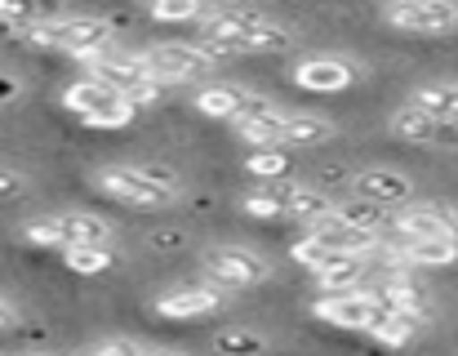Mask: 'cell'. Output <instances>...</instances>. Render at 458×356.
<instances>
[{
	"mask_svg": "<svg viewBox=\"0 0 458 356\" xmlns=\"http://www.w3.org/2000/svg\"><path fill=\"white\" fill-rule=\"evenodd\" d=\"M209 63L214 58H236V54H285L294 45V36L276 22H267L263 13H236V9H223V13H209L200 22V40H196Z\"/></svg>",
	"mask_w": 458,
	"mask_h": 356,
	"instance_id": "cell-1",
	"label": "cell"
},
{
	"mask_svg": "<svg viewBox=\"0 0 458 356\" xmlns=\"http://www.w3.org/2000/svg\"><path fill=\"white\" fill-rule=\"evenodd\" d=\"M22 40H31L40 49H63V54L89 63L112 45V22H103V18H54L49 22L45 18V22L22 27Z\"/></svg>",
	"mask_w": 458,
	"mask_h": 356,
	"instance_id": "cell-2",
	"label": "cell"
},
{
	"mask_svg": "<svg viewBox=\"0 0 458 356\" xmlns=\"http://www.w3.org/2000/svg\"><path fill=\"white\" fill-rule=\"evenodd\" d=\"M63 107H67L72 116H81L85 125H94V130H121V125H130L134 112H139L121 89H112V85L98 81V76H81L76 85H67V89H63Z\"/></svg>",
	"mask_w": 458,
	"mask_h": 356,
	"instance_id": "cell-3",
	"label": "cell"
},
{
	"mask_svg": "<svg viewBox=\"0 0 458 356\" xmlns=\"http://www.w3.org/2000/svg\"><path fill=\"white\" fill-rule=\"evenodd\" d=\"M89 76H98V81H107L112 89H121L134 107L156 103V98H160V89H165L152 72H148L143 54H139V58H130V54H121L116 45H107L98 58H89Z\"/></svg>",
	"mask_w": 458,
	"mask_h": 356,
	"instance_id": "cell-4",
	"label": "cell"
},
{
	"mask_svg": "<svg viewBox=\"0 0 458 356\" xmlns=\"http://www.w3.org/2000/svg\"><path fill=\"white\" fill-rule=\"evenodd\" d=\"M200 267L223 290H254V285H263L272 276V263L259 250H250V245H209L200 254Z\"/></svg>",
	"mask_w": 458,
	"mask_h": 356,
	"instance_id": "cell-5",
	"label": "cell"
},
{
	"mask_svg": "<svg viewBox=\"0 0 458 356\" xmlns=\"http://www.w3.org/2000/svg\"><path fill=\"white\" fill-rule=\"evenodd\" d=\"M325 326H334V330H352V335H369L383 317H387V308L378 303V294L374 290H334V294H320L316 299V308H311Z\"/></svg>",
	"mask_w": 458,
	"mask_h": 356,
	"instance_id": "cell-6",
	"label": "cell"
},
{
	"mask_svg": "<svg viewBox=\"0 0 458 356\" xmlns=\"http://www.w3.org/2000/svg\"><path fill=\"white\" fill-rule=\"evenodd\" d=\"M94 187L107 191L112 200H125V205H139V209H165L178 191L156 182L148 174V165H107L94 174Z\"/></svg>",
	"mask_w": 458,
	"mask_h": 356,
	"instance_id": "cell-7",
	"label": "cell"
},
{
	"mask_svg": "<svg viewBox=\"0 0 458 356\" xmlns=\"http://www.w3.org/2000/svg\"><path fill=\"white\" fill-rule=\"evenodd\" d=\"M387 232H396L401 241H441V236L458 241V214L437 200H405L387 218Z\"/></svg>",
	"mask_w": 458,
	"mask_h": 356,
	"instance_id": "cell-8",
	"label": "cell"
},
{
	"mask_svg": "<svg viewBox=\"0 0 458 356\" xmlns=\"http://www.w3.org/2000/svg\"><path fill=\"white\" fill-rule=\"evenodd\" d=\"M383 22L410 36H441L458 27V4L454 0H387Z\"/></svg>",
	"mask_w": 458,
	"mask_h": 356,
	"instance_id": "cell-9",
	"label": "cell"
},
{
	"mask_svg": "<svg viewBox=\"0 0 458 356\" xmlns=\"http://www.w3.org/2000/svg\"><path fill=\"white\" fill-rule=\"evenodd\" d=\"M143 63H148V72H152L160 85H191V81H200L214 63H209V54L200 49V45H187V40H169V45H156L143 54Z\"/></svg>",
	"mask_w": 458,
	"mask_h": 356,
	"instance_id": "cell-10",
	"label": "cell"
},
{
	"mask_svg": "<svg viewBox=\"0 0 458 356\" xmlns=\"http://www.w3.org/2000/svg\"><path fill=\"white\" fill-rule=\"evenodd\" d=\"M259 191H263L281 214L299 218L307 227L334 214V200H329L325 191H316V187H307V182H294V178H259Z\"/></svg>",
	"mask_w": 458,
	"mask_h": 356,
	"instance_id": "cell-11",
	"label": "cell"
},
{
	"mask_svg": "<svg viewBox=\"0 0 458 356\" xmlns=\"http://www.w3.org/2000/svg\"><path fill=\"white\" fill-rule=\"evenodd\" d=\"M227 308V290L223 285H182L156 299V317L165 321H200Z\"/></svg>",
	"mask_w": 458,
	"mask_h": 356,
	"instance_id": "cell-12",
	"label": "cell"
},
{
	"mask_svg": "<svg viewBox=\"0 0 458 356\" xmlns=\"http://www.w3.org/2000/svg\"><path fill=\"white\" fill-rule=\"evenodd\" d=\"M281 121H285V112H281L276 103L250 94L245 107L232 116V130H236L241 143H254V148H281Z\"/></svg>",
	"mask_w": 458,
	"mask_h": 356,
	"instance_id": "cell-13",
	"label": "cell"
},
{
	"mask_svg": "<svg viewBox=\"0 0 458 356\" xmlns=\"http://www.w3.org/2000/svg\"><path fill=\"white\" fill-rule=\"evenodd\" d=\"M356 81H360V63H352V58H329L325 54V58H303L294 67V85L311 89V94H338Z\"/></svg>",
	"mask_w": 458,
	"mask_h": 356,
	"instance_id": "cell-14",
	"label": "cell"
},
{
	"mask_svg": "<svg viewBox=\"0 0 458 356\" xmlns=\"http://www.w3.org/2000/svg\"><path fill=\"white\" fill-rule=\"evenodd\" d=\"M352 196H365L374 205L396 209V205L414 200V178L401 174V170H387V165H374V170H360L352 178Z\"/></svg>",
	"mask_w": 458,
	"mask_h": 356,
	"instance_id": "cell-15",
	"label": "cell"
},
{
	"mask_svg": "<svg viewBox=\"0 0 458 356\" xmlns=\"http://www.w3.org/2000/svg\"><path fill=\"white\" fill-rule=\"evenodd\" d=\"M414 267H405V272H383L378 276V303L387 308V312H414V317H432V299H428V290L410 276Z\"/></svg>",
	"mask_w": 458,
	"mask_h": 356,
	"instance_id": "cell-16",
	"label": "cell"
},
{
	"mask_svg": "<svg viewBox=\"0 0 458 356\" xmlns=\"http://www.w3.org/2000/svg\"><path fill=\"white\" fill-rule=\"evenodd\" d=\"M365 267H369V254H325V259L311 267V276H316L320 294H334V290L360 285Z\"/></svg>",
	"mask_w": 458,
	"mask_h": 356,
	"instance_id": "cell-17",
	"label": "cell"
},
{
	"mask_svg": "<svg viewBox=\"0 0 458 356\" xmlns=\"http://www.w3.org/2000/svg\"><path fill=\"white\" fill-rule=\"evenodd\" d=\"M307 236H311L320 250H329V254H369V250H374V241H378V236H365V232H356V227L338 223L334 214H329V218H320V223H311V227H307Z\"/></svg>",
	"mask_w": 458,
	"mask_h": 356,
	"instance_id": "cell-18",
	"label": "cell"
},
{
	"mask_svg": "<svg viewBox=\"0 0 458 356\" xmlns=\"http://www.w3.org/2000/svg\"><path fill=\"white\" fill-rule=\"evenodd\" d=\"M58 227H63V245H112V223L89 209H63Z\"/></svg>",
	"mask_w": 458,
	"mask_h": 356,
	"instance_id": "cell-19",
	"label": "cell"
},
{
	"mask_svg": "<svg viewBox=\"0 0 458 356\" xmlns=\"http://www.w3.org/2000/svg\"><path fill=\"white\" fill-rule=\"evenodd\" d=\"M334 139V125L325 116H307V112H285L281 121V148H316V143H329Z\"/></svg>",
	"mask_w": 458,
	"mask_h": 356,
	"instance_id": "cell-20",
	"label": "cell"
},
{
	"mask_svg": "<svg viewBox=\"0 0 458 356\" xmlns=\"http://www.w3.org/2000/svg\"><path fill=\"white\" fill-rule=\"evenodd\" d=\"M334 218L347 223V227H356V232H365V236H383L392 214H387V205H374L365 196H347L343 205H334Z\"/></svg>",
	"mask_w": 458,
	"mask_h": 356,
	"instance_id": "cell-21",
	"label": "cell"
},
{
	"mask_svg": "<svg viewBox=\"0 0 458 356\" xmlns=\"http://www.w3.org/2000/svg\"><path fill=\"white\" fill-rule=\"evenodd\" d=\"M245 98H250V89L218 81V85H205V89L196 94V112L209 116V121H232V116L245 107Z\"/></svg>",
	"mask_w": 458,
	"mask_h": 356,
	"instance_id": "cell-22",
	"label": "cell"
},
{
	"mask_svg": "<svg viewBox=\"0 0 458 356\" xmlns=\"http://www.w3.org/2000/svg\"><path fill=\"white\" fill-rule=\"evenodd\" d=\"M410 103H414V107H423V112H428V116H437V121H458V85H450V81L419 85Z\"/></svg>",
	"mask_w": 458,
	"mask_h": 356,
	"instance_id": "cell-23",
	"label": "cell"
},
{
	"mask_svg": "<svg viewBox=\"0 0 458 356\" xmlns=\"http://www.w3.org/2000/svg\"><path fill=\"white\" fill-rule=\"evenodd\" d=\"M392 134L405 139V143H437V116H428L423 107L405 103L392 112Z\"/></svg>",
	"mask_w": 458,
	"mask_h": 356,
	"instance_id": "cell-24",
	"label": "cell"
},
{
	"mask_svg": "<svg viewBox=\"0 0 458 356\" xmlns=\"http://www.w3.org/2000/svg\"><path fill=\"white\" fill-rule=\"evenodd\" d=\"M410 267H454L458 263V241L441 236V241H401Z\"/></svg>",
	"mask_w": 458,
	"mask_h": 356,
	"instance_id": "cell-25",
	"label": "cell"
},
{
	"mask_svg": "<svg viewBox=\"0 0 458 356\" xmlns=\"http://www.w3.org/2000/svg\"><path fill=\"white\" fill-rule=\"evenodd\" d=\"M428 321H432V317H414V312H387V317H383V321H378L369 335H374L383 348H405V343H410V339H414V335L428 326Z\"/></svg>",
	"mask_w": 458,
	"mask_h": 356,
	"instance_id": "cell-26",
	"label": "cell"
},
{
	"mask_svg": "<svg viewBox=\"0 0 458 356\" xmlns=\"http://www.w3.org/2000/svg\"><path fill=\"white\" fill-rule=\"evenodd\" d=\"M156 22H205L214 13V0H148Z\"/></svg>",
	"mask_w": 458,
	"mask_h": 356,
	"instance_id": "cell-27",
	"label": "cell"
},
{
	"mask_svg": "<svg viewBox=\"0 0 458 356\" xmlns=\"http://www.w3.org/2000/svg\"><path fill=\"white\" fill-rule=\"evenodd\" d=\"M63 259H67V267L81 272V276H98V272H107V267L116 263L112 245H63Z\"/></svg>",
	"mask_w": 458,
	"mask_h": 356,
	"instance_id": "cell-28",
	"label": "cell"
},
{
	"mask_svg": "<svg viewBox=\"0 0 458 356\" xmlns=\"http://www.w3.org/2000/svg\"><path fill=\"white\" fill-rule=\"evenodd\" d=\"M214 352L218 356H267V339L259 330L232 326V330H218L214 335Z\"/></svg>",
	"mask_w": 458,
	"mask_h": 356,
	"instance_id": "cell-29",
	"label": "cell"
},
{
	"mask_svg": "<svg viewBox=\"0 0 458 356\" xmlns=\"http://www.w3.org/2000/svg\"><path fill=\"white\" fill-rule=\"evenodd\" d=\"M245 170L254 178H290L294 161H290V148H254L245 157Z\"/></svg>",
	"mask_w": 458,
	"mask_h": 356,
	"instance_id": "cell-30",
	"label": "cell"
},
{
	"mask_svg": "<svg viewBox=\"0 0 458 356\" xmlns=\"http://www.w3.org/2000/svg\"><path fill=\"white\" fill-rule=\"evenodd\" d=\"M0 18L9 27H31V22L49 18V4L45 0H0Z\"/></svg>",
	"mask_w": 458,
	"mask_h": 356,
	"instance_id": "cell-31",
	"label": "cell"
},
{
	"mask_svg": "<svg viewBox=\"0 0 458 356\" xmlns=\"http://www.w3.org/2000/svg\"><path fill=\"white\" fill-rule=\"evenodd\" d=\"M22 236L31 245H45V250H63V227H58V214H45V218H31L22 227Z\"/></svg>",
	"mask_w": 458,
	"mask_h": 356,
	"instance_id": "cell-32",
	"label": "cell"
},
{
	"mask_svg": "<svg viewBox=\"0 0 458 356\" xmlns=\"http://www.w3.org/2000/svg\"><path fill=\"white\" fill-rule=\"evenodd\" d=\"M241 209H245L250 218H281V209H276V205H272V200H267V196H263L259 187L241 196Z\"/></svg>",
	"mask_w": 458,
	"mask_h": 356,
	"instance_id": "cell-33",
	"label": "cell"
},
{
	"mask_svg": "<svg viewBox=\"0 0 458 356\" xmlns=\"http://www.w3.org/2000/svg\"><path fill=\"white\" fill-rule=\"evenodd\" d=\"M76 356H143L130 339H103V343H94V348H85V352Z\"/></svg>",
	"mask_w": 458,
	"mask_h": 356,
	"instance_id": "cell-34",
	"label": "cell"
},
{
	"mask_svg": "<svg viewBox=\"0 0 458 356\" xmlns=\"http://www.w3.org/2000/svg\"><path fill=\"white\" fill-rule=\"evenodd\" d=\"M325 254H329V250H320V245H316L311 236H303V241H294V250H290V259H294L299 267H316V263H320Z\"/></svg>",
	"mask_w": 458,
	"mask_h": 356,
	"instance_id": "cell-35",
	"label": "cell"
},
{
	"mask_svg": "<svg viewBox=\"0 0 458 356\" xmlns=\"http://www.w3.org/2000/svg\"><path fill=\"white\" fill-rule=\"evenodd\" d=\"M22 191H27V178L18 174V170H0V200H13Z\"/></svg>",
	"mask_w": 458,
	"mask_h": 356,
	"instance_id": "cell-36",
	"label": "cell"
},
{
	"mask_svg": "<svg viewBox=\"0 0 458 356\" xmlns=\"http://www.w3.org/2000/svg\"><path fill=\"white\" fill-rule=\"evenodd\" d=\"M13 326H18V308L0 294V335H4V330H13Z\"/></svg>",
	"mask_w": 458,
	"mask_h": 356,
	"instance_id": "cell-37",
	"label": "cell"
},
{
	"mask_svg": "<svg viewBox=\"0 0 458 356\" xmlns=\"http://www.w3.org/2000/svg\"><path fill=\"white\" fill-rule=\"evenodd\" d=\"M9 98H18V81L0 76V103H9Z\"/></svg>",
	"mask_w": 458,
	"mask_h": 356,
	"instance_id": "cell-38",
	"label": "cell"
},
{
	"mask_svg": "<svg viewBox=\"0 0 458 356\" xmlns=\"http://www.w3.org/2000/svg\"><path fill=\"white\" fill-rule=\"evenodd\" d=\"M9 31H13V27H9V22H4V18H0V36H9Z\"/></svg>",
	"mask_w": 458,
	"mask_h": 356,
	"instance_id": "cell-39",
	"label": "cell"
},
{
	"mask_svg": "<svg viewBox=\"0 0 458 356\" xmlns=\"http://www.w3.org/2000/svg\"><path fill=\"white\" fill-rule=\"evenodd\" d=\"M143 356H182V352H143Z\"/></svg>",
	"mask_w": 458,
	"mask_h": 356,
	"instance_id": "cell-40",
	"label": "cell"
},
{
	"mask_svg": "<svg viewBox=\"0 0 458 356\" xmlns=\"http://www.w3.org/2000/svg\"><path fill=\"white\" fill-rule=\"evenodd\" d=\"M22 356H54V352H22Z\"/></svg>",
	"mask_w": 458,
	"mask_h": 356,
	"instance_id": "cell-41",
	"label": "cell"
}]
</instances>
